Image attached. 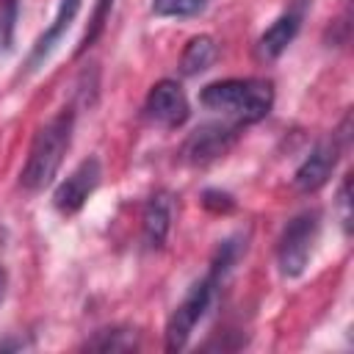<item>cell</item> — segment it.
I'll return each mask as SVG.
<instances>
[{
  "mask_svg": "<svg viewBox=\"0 0 354 354\" xmlns=\"http://www.w3.org/2000/svg\"><path fill=\"white\" fill-rule=\"evenodd\" d=\"M199 100L205 108L230 113L238 124H252V122H260L271 111L274 88L268 80L230 77V80H218V83L205 86Z\"/></svg>",
  "mask_w": 354,
  "mask_h": 354,
  "instance_id": "1",
  "label": "cell"
},
{
  "mask_svg": "<svg viewBox=\"0 0 354 354\" xmlns=\"http://www.w3.org/2000/svg\"><path fill=\"white\" fill-rule=\"evenodd\" d=\"M72 141V113L64 111L55 119H50L33 138L28 160L22 166V185L28 191H41L53 183V177L61 169V160Z\"/></svg>",
  "mask_w": 354,
  "mask_h": 354,
  "instance_id": "2",
  "label": "cell"
},
{
  "mask_svg": "<svg viewBox=\"0 0 354 354\" xmlns=\"http://www.w3.org/2000/svg\"><path fill=\"white\" fill-rule=\"evenodd\" d=\"M318 227H321V221H318L315 210L299 213L293 221H288V227L282 230L279 246H277V263L285 277H299L304 271L313 243L318 238Z\"/></svg>",
  "mask_w": 354,
  "mask_h": 354,
  "instance_id": "3",
  "label": "cell"
},
{
  "mask_svg": "<svg viewBox=\"0 0 354 354\" xmlns=\"http://www.w3.org/2000/svg\"><path fill=\"white\" fill-rule=\"evenodd\" d=\"M216 274L210 271V277L199 279L196 285H191V290L185 293V299L177 304V310L171 313L169 324H166V348L169 351H177L188 343L194 326L199 324V318L205 315L210 299H213V285H216Z\"/></svg>",
  "mask_w": 354,
  "mask_h": 354,
  "instance_id": "4",
  "label": "cell"
},
{
  "mask_svg": "<svg viewBox=\"0 0 354 354\" xmlns=\"http://www.w3.org/2000/svg\"><path fill=\"white\" fill-rule=\"evenodd\" d=\"M100 177H102V169H100V160L97 158H86L53 194V205L69 216V213H77L86 199L94 194V188L100 185Z\"/></svg>",
  "mask_w": 354,
  "mask_h": 354,
  "instance_id": "5",
  "label": "cell"
},
{
  "mask_svg": "<svg viewBox=\"0 0 354 354\" xmlns=\"http://www.w3.org/2000/svg\"><path fill=\"white\" fill-rule=\"evenodd\" d=\"M147 116L163 127H180L188 119V100L174 80H160L147 94Z\"/></svg>",
  "mask_w": 354,
  "mask_h": 354,
  "instance_id": "6",
  "label": "cell"
},
{
  "mask_svg": "<svg viewBox=\"0 0 354 354\" xmlns=\"http://www.w3.org/2000/svg\"><path fill=\"white\" fill-rule=\"evenodd\" d=\"M335 163H337V141H321L310 152V158L299 166V171L293 177V185L304 194L318 191L329 180V174L335 171Z\"/></svg>",
  "mask_w": 354,
  "mask_h": 354,
  "instance_id": "7",
  "label": "cell"
},
{
  "mask_svg": "<svg viewBox=\"0 0 354 354\" xmlns=\"http://www.w3.org/2000/svg\"><path fill=\"white\" fill-rule=\"evenodd\" d=\"M80 3H83V0H61V3H58V11H55V17H53V25L39 36V41L33 44V50H30V55H28V69H30V72L39 69V66L47 61V55L55 50V44L61 41V36L69 30L75 14L80 11Z\"/></svg>",
  "mask_w": 354,
  "mask_h": 354,
  "instance_id": "8",
  "label": "cell"
},
{
  "mask_svg": "<svg viewBox=\"0 0 354 354\" xmlns=\"http://www.w3.org/2000/svg\"><path fill=\"white\" fill-rule=\"evenodd\" d=\"M232 138H235V127H230V124H205V127H199L188 138L185 155L194 163L213 160V158H218V155L227 152V147L232 144Z\"/></svg>",
  "mask_w": 354,
  "mask_h": 354,
  "instance_id": "9",
  "label": "cell"
},
{
  "mask_svg": "<svg viewBox=\"0 0 354 354\" xmlns=\"http://www.w3.org/2000/svg\"><path fill=\"white\" fill-rule=\"evenodd\" d=\"M299 25H301V14L299 11H288L282 14L257 41V55L266 58V61H274L285 53V47L293 41V36L299 33Z\"/></svg>",
  "mask_w": 354,
  "mask_h": 354,
  "instance_id": "10",
  "label": "cell"
},
{
  "mask_svg": "<svg viewBox=\"0 0 354 354\" xmlns=\"http://www.w3.org/2000/svg\"><path fill=\"white\" fill-rule=\"evenodd\" d=\"M171 227V199L169 194H155L144 207V241L149 249L163 246Z\"/></svg>",
  "mask_w": 354,
  "mask_h": 354,
  "instance_id": "11",
  "label": "cell"
},
{
  "mask_svg": "<svg viewBox=\"0 0 354 354\" xmlns=\"http://www.w3.org/2000/svg\"><path fill=\"white\" fill-rule=\"evenodd\" d=\"M213 61H216V41L210 36H194L183 50L180 69H183V75H199Z\"/></svg>",
  "mask_w": 354,
  "mask_h": 354,
  "instance_id": "12",
  "label": "cell"
},
{
  "mask_svg": "<svg viewBox=\"0 0 354 354\" xmlns=\"http://www.w3.org/2000/svg\"><path fill=\"white\" fill-rule=\"evenodd\" d=\"M207 0H155L152 11L158 17H191L205 8Z\"/></svg>",
  "mask_w": 354,
  "mask_h": 354,
  "instance_id": "13",
  "label": "cell"
},
{
  "mask_svg": "<svg viewBox=\"0 0 354 354\" xmlns=\"http://www.w3.org/2000/svg\"><path fill=\"white\" fill-rule=\"evenodd\" d=\"M113 6V0H100L97 3V8H94V17H91V25H88V30H86V36L80 39V47H77V53H83L97 36H100V30H102V25H105V14H108V8Z\"/></svg>",
  "mask_w": 354,
  "mask_h": 354,
  "instance_id": "14",
  "label": "cell"
},
{
  "mask_svg": "<svg viewBox=\"0 0 354 354\" xmlns=\"http://www.w3.org/2000/svg\"><path fill=\"white\" fill-rule=\"evenodd\" d=\"M14 19H17V0H6L0 6V44L3 47H8V41H11Z\"/></svg>",
  "mask_w": 354,
  "mask_h": 354,
  "instance_id": "15",
  "label": "cell"
},
{
  "mask_svg": "<svg viewBox=\"0 0 354 354\" xmlns=\"http://www.w3.org/2000/svg\"><path fill=\"white\" fill-rule=\"evenodd\" d=\"M340 207H343V224L348 227V221H351V213H348V180H343V185H340Z\"/></svg>",
  "mask_w": 354,
  "mask_h": 354,
  "instance_id": "16",
  "label": "cell"
},
{
  "mask_svg": "<svg viewBox=\"0 0 354 354\" xmlns=\"http://www.w3.org/2000/svg\"><path fill=\"white\" fill-rule=\"evenodd\" d=\"M3 288H6V277H3V271H0V299H3Z\"/></svg>",
  "mask_w": 354,
  "mask_h": 354,
  "instance_id": "17",
  "label": "cell"
}]
</instances>
